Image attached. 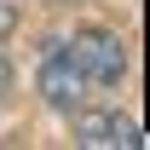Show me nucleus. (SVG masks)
<instances>
[{
  "instance_id": "obj_3",
  "label": "nucleus",
  "mask_w": 150,
  "mask_h": 150,
  "mask_svg": "<svg viewBox=\"0 0 150 150\" xmlns=\"http://www.w3.org/2000/svg\"><path fill=\"white\" fill-rule=\"evenodd\" d=\"M40 98H46L52 110H75V104L87 98V75L69 64L64 40H52V46H46V64H40Z\"/></svg>"
},
{
  "instance_id": "obj_5",
  "label": "nucleus",
  "mask_w": 150,
  "mask_h": 150,
  "mask_svg": "<svg viewBox=\"0 0 150 150\" xmlns=\"http://www.w3.org/2000/svg\"><path fill=\"white\" fill-rule=\"evenodd\" d=\"M6 23H12V6H6V0H0V29H6Z\"/></svg>"
},
{
  "instance_id": "obj_6",
  "label": "nucleus",
  "mask_w": 150,
  "mask_h": 150,
  "mask_svg": "<svg viewBox=\"0 0 150 150\" xmlns=\"http://www.w3.org/2000/svg\"><path fill=\"white\" fill-rule=\"evenodd\" d=\"M52 6H75V0H52Z\"/></svg>"
},
{
  "instance_id": "obj_2",
  "label": "nucleus",
  "mask_w": 150,
  "mask_h": 150,
  "mask_svg": "<svg viewBox=\"0 0 150 150\" xmlns=\"http://www.w3.org/2000/svg\"><path fill=\"white\" fill-rule=\"evenodd\" d=\"M75 144L81 150H144V127L121 110H93V115H75Z\"/></svg>"
},
{
  "instance_id": "obj_1",
  "label": "nucleus",
  "mask_w": 150,
  "mask_h": 150,
  "mask_svg": "<svg viewBox=\"0 0 150 150\" xmlns=\"http://www.w3.org/2000/svg\"><path fill=\"white\" fill-rule=\"evenodd\" d=\"M64 52L87 75V87H115L127 75V46L115 29H75V40H64Z\"/></svg>"
},
{
  "instance_id": "obj_4",
  "label": "nucleus",
  "mask_w": 150,
  "mask_h": 150,
  "mask_svg": "<svg viewBox=\"0 0 150 150\" xmlns=\"http://www.w3.org/2000/svg\"><path fill=\"white\" fill-rule=\"evenodd\" d=\"M6 87H12V64L0 58V98H6Z\"/></svg>"
}]
</instances>
